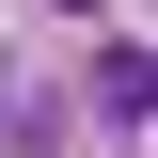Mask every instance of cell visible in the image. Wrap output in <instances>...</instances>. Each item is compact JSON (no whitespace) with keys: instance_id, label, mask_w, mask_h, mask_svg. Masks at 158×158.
<instances>
[{"instance_id":"obj_1","label":"cell","mask_w":158,"mask_h":158,"mask_svg":"<svg viewBox=\"0 0 158 158\" xmlns=\"http://www.w3.org/2000/svg\"><path fill=\"white\" fill-rule=\"evenodd\" d=\"M142 95H158V63H142V32H111L95 48V127H142Z\"/></svg>"}]
</instances>
